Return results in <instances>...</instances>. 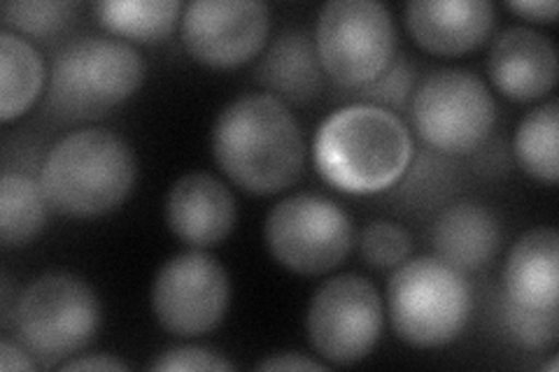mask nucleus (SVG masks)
Masks as SVG:
<instances>
[{"mask_svg": "<svg viewBox=\"0 0 559 372\" xmlns=\"http://www.w3.org/2000/svg\"><path fill=\"white\" fill-rule=\"evenodd\" d=\"M213 156L236 187L254 196H273L301 177L306 145L299 121L283 100L245 94L217 115Z\"/></svg>", "mask_w": 559, "mask_h": 372, "instance_id": "1", "label": "nucleus"}, {"mask_svg": "<svg viewBox=\"0 0 559 372\" xmlns=\"http://www.w3.org/2000/svg\"><path fill=\"white\" fill-rule=\"evenodd\" d=\"M411 158L413 137L404 119L366 103L331 112L312 137V161L322 180L353 196L388 191Z\"/></svg>", "mask_w": 559, "mask_h": 372, "instance_id": "2", "label": "nucleus"}, {"mask_svg": "<svg viewBox=\"0 0 559 372\" xmlns=\"http://www.w3.org/2000/svg\"><path fill=\"white\" fill-rule=\"evenodd\" d=\"M138 180L135 152L108 129L68 133L49 149L40 187L51 209L63 217L94 219L117 209Z\"/></svg>", "mask_w": 559, "mask_h": 372, "instance_id": "3", "label": "nucleus"}, {"mask_svg": "<svg viewBox=\"0 0 559 372\" xmlns=\"http://www.w3.org/2000/svg\"><path fill=\"white\" fill-rule=\"evenodd\" d=\"M145 80L140 51L112 35H86L51 61L47 105L61 119H98L129 100Z\"/></svg>", "mask_w": 559, "mask_h": 372, "instance_id": "4", "label": "nucleus"}, {"mask_svg": "<svg viewBox=\"0 0 559 372\" xmlns=\"http://www.w3.org/2000/svg\"><path fill=\"white\" fill-rule=\"evenodd\" d=\"M474 298L457 268L439 256H415L396 265L388 281V312L394 333L417 349L457 340L468 324Z\"/></svg>", "mask_w": 559, "mask_h": 372, "instance_id": "5", "label": "nucleus"}, {"mask_svg": "<svg viewBox=\"0 0 559 372\" xmlns=\"http://www.w3.org/2000/svg\"><path fill=\"white\" fill-rule=\"evenodd\" d=\"M100 319V300L82 277L49 271L16 298L12 324L35 361L57 365L92 345Z\"/></svg>", "mask_w": 559, "mask_h": 372, "instance_id": "6", "label": "nucleus"}, {"mask_svg": "<svg viewBox=\"0 0 559 372\" xmlns=\"http://www.w3.org/2000/svg\"><path fill=\"white\" fill-rule=\"evenodd\" d=\"M314 45L324 75L355 92L394 61L396 26L380 0H329L314 24Z\"/></svg>", "mask_w": 559, "mask_h": 372, "instance_id": "7", "label": "nucleus"}, {"mask_svg": "<svg viewBox=\"0 0 559 372\" xmlns=\"http://www.w3.org/2000/svg\"><path fill=\"white\" fill-rule=\"evenodd\" d=\"M264 238L273 259L287 271L324 275L353 252L355 228L338 203L301 191L271 207Z\"/></svg>", "mask_w": 559, "mask_h": 372, "instance_id": "8", "label": "nucleus"}, {"mask_svg": "<svg viewBox=\"0 0 559 372\" xmlns=\"http://www.w3.org/2000/svg\"><path fill=\"white\" fill-rule=\"evenodd\" d=\"M411 117L419 137L433 149L468 154L492 133L497 103L476 73L441 68L413 92Z\"/></svg>", "mask_w": 559, "mask_h": 372, "instance_id": "9", "label": "nucleus"}, {"mask_svg": "<svg viewBox=\"0 0 559 372\" xmlns=\"http://www.w3.org/2000/svg\"><path fill=\"white\" fill-rule=\"evenodd\" d=\"M382 326V298L373 281L361 275H336L322 281L306 314L312 349L334 365H353L369 357Z\"/></svg>", "mask_w": 559, "mask_h": 372, "instance_id": "10", "label": "nucleus"}, {"mask_svg": "<svg viewBox=\"0 0 559 372\" xmlns=\"http://www.w3.org/2000/svg\"><path fill=\"white\" fill-rule=\"evenodd\" d=\"M229 303V273L203 250L175 254L154 277V316L164 331L178 338H197L217 328Z\"/></svg>", "mask_w": 559, "mask_h": 372, "instance_id": "11", "label": "nucleus"}, {"mask_svg": "<svg viewBox=\"0 0 559 372\" xmlns=\"http://www.w3.org/2000/svg\"><path fill=\"white\" fill-rule=\"evenodd\" d=\"M182 43L199 63L236 68L264 49L271 10L261 0H194L180 20Z\"/></svg>", "mask_w": 559, "mask_h": 372, "instance_id": "12", "label": "nucleus"}, {"mask_svg": "<svg viewBox=\"0 0 559 372\" xmlns=\"http://www.w3.org/2000/svg\"><path fill=\"white\" fill-rule=\"evenodd\" d=\"M238 207L231 189L210 172H187L168 191L166 224L194 250H207L231 236Z\"/></svg>", "mask_w": 559, "mask_h": 372, "instance_id": "13", "label": "nucleus"}, {"mask_svg": "<svg viewBox=\"0 0 559 372\" xmlns=\"http://www.w3.org/2000/svg\"><path fill=\"white\" fill-rule=\"evenodd\" d=\"M489 80L518 103L544 98L557 84V49L548 35L534 28L511 26L501 31L487 59Z\"/></svg>", "mask_w": 559, "mask_h": 372, "instance_id": "14", "label": "nucleus"}, {"mask_svg": "<svg viewBox=\"0 0 559 372\" xmlns=\"http://www.w3.org/2000/svg\"><path fill=\"white\" fill-rule=\"evenodd\" d=\"M489 0H413L406 26L415 43L439 57H460L480 47L495 28Z\"/></svg>", "mask_w": 559, "mask_h": 372, "instance_id": "15", "label": "nucleus"}, {"mask_svg": "<svg viewBox=\"0 0 559 372\" xmlns=\"http://www.w3.org/2000/svg\"><path fill=\"white\" fill-rule=\"evenodd\" d=\"M254 80L285 105H308L322 92L324 68L314 35L304 28H283L261 55Z\"/></svg>", "mask_w": 559, "mask_h": 372, "instance_id": "16", "label": "nucleus"}, {"mask_svg": "<svg viewBox=\"0 0 559 372\" xmlns=\"http://www.w3.org/2000/svg\"><path fill=\"white\" fill-rule=\"evenodd\" d=\"M503 296L530 310H559V236L540 226L524 233L503 268Z\"/></svg>", "mask_w": 559, "mask_h": 372, "instance_id": "17", "label": "nucleus"}, {"mask_svg": "<svg viewBox=\"0 0 559 372\" xmlns=\"http://www.w3.org/2000/svg\"><path fill=\"white\" fill-rule=\"evenodd\" d=\"M433 252L460 273L480 271L501 244V226L495 212L476 201L448 205L431 228Z\"/></svg>", "mask_w": 559, "mask_h": 372, "instance_id": "18", "label": "nucleus"}, {"mask_svg": "<svg viewBox=\"0 0 559 372\" xmlns=\"http://www.w3.org/2000/svg\"><path fill=\"white\" fill-rule=\"evenodd\" d=\"M40 51L12 31H0V119L22 117L45 84Z\"/></svg>", "mask_w": 559, "mask_h": 372, "instance_id": "19", "label": "nucleus"}, {"mask_svg": "<svg viewBox=\"0 0 559 372\" xmlns=\"http://www.w3.org/2000/svg\"><path fill=\"white\" fill-rule=\"evenodd\" d=\"M103 28L127 43H162L182 20L180 0H103L94 5Z\"/></svg>", "mask_w": 559, "mask_h": 372, "instance_id": "20", "label": "nucleus"}, {"mask_svg": "<svg viewBox=\"0 0 559 372\" xmlns=\"http://www.w3.org/2000/svg\"><path fill=\"white\" fill-rule=\"evenodd\" d=\"M47 199L43 187L22 172L0 177V242L5 250L24 247L47 224Z\"/></svg>", "mask_w": 559, "mask_h": 372, "instance_id": "21", "label": "nucleus"}, {"mask_svg": "<svg viewBox=\"0 0 559 372\" xmlns=\"http://www.w3.org/2000/svg\"><path fill=\"white\" fill-rule=\"evenodd\" d=\"M557 129H559V103L550 98L540 103L520 121L515 131L513 149L522 170L538 182L555 184L559 177L557 161Z\"/></svg>", "mask_w": 559, "mask_h": 372, "instance_id": "22", "label": "nucleus"}, {"mask_svg": "<svg viewBox=\"0 0 559 372\" xmlns=\"http://www.w3.org/2000/svg\"><path fill=\"white\" fill-rule=\"evenodd\" d=\"M73 12L75 3L68 0H8L0 5V20L5 31L49 40L66 28Z\"/></svg>", "mask_w": 559, "mask_h": 372, "instance_id": "23", "label": "nucleus"}, {"mask_svg": "<svg viewBox=\"0 0 559 372\" xmlns=\"http://www.w3.org/2000/svg\"><path fill=\"white\" fill-rule=\"evenodd\" d=\"M501 322L509 338L530 351H546L559 338V310H530L501 296Z\"/></svg>", "mask_w": 559, "mask_h": 372, "instance_id": "24", "label": "nucleus"}, {"mask_svg": "<svg viewBox=\"0 0 559 372\" xmlns=\"http://www.w3.org/2000/svg\"><path fill=\"white\" fill-rule=\"evenodd\" d=\"M357 244L361 259L378 271H394L396 265L408 261L413 254V238L408 230L384 219L366 224Z\"/></svg>", "mask_w": 559, "mask_h": 372, "instance_id": "25", "label": "nucleus"}, {"mask_svg": "<svg viewBox=\"0 0 559 372\" xmlns=\"http://www.w3.org/2000/svg\"><path fill=\"white\" fill-rule=\"evenodd\" d=\"M413 84H415V68L404 55H399L380 77H376L371 84H366L361 88H355V92L349 94H355L357 103L376 105V108L396 112V110H404L408 105Z\"/></svg>", "mask_w": 559, "mask_h": 372, "instance_id": "26", "label": "nucleus"}, {"mask_svg": "<svg viewBox=\"0 0 559 372\" xmlns=\"http://www.w3.org/2000/svg\"><path fill=\"white\" fill-rule=\"evenodd\" d=\"M150 370H236L231 361L219 357L217 351L205 347H173L159 353L150 365Z\"/></svg>", "mask_w": 559, "mask_h": 372, "instance_id": "27", "label": "nucleus"}, {"mask_svg": "<svg viewBox=\"0 0 559 372\" xmlns=\"http://www.w3.org/2000/svg\"><path fill=\"white\" fill-rule=\"evenodd\" d=\"M509 10L522 16V20H530L536 24H550L557 20L559 5L557 0H511Z\"/></svg>", "mask_w": 559, "mask_h": 372, "instance_id": "28", "label": "nucleus"}, {"mask_svg": "<svg viewBox=\"0 0 559 372\" xmlns=\"http://www.w3.org/2000/svg\"><path fill=\"white\" fill-rule=\"evenodd\" d=\"M0 368L5 372L35 370V361L31 359V351L22 343H12L5 338L0 343Z\"/></svg>", "mask_w": 559, "mask_h": 372, "instance_id": "29", "label": "nucleus"}, {"mask_svg": "<svg viewBox=\"0 0 559 372\" xmlns=\"http://www.w3.org/2000/svg\"><path fill=\"white\" fill-rule=\"evenodd\" d=\"M326 365L320 361H312L304 353H277L257 363V370H324Z\"/></svg>", "mask_w": 559, "mask_h": 372, "instance_id": "30", "label": "nucleus"}, {"mask_svg": "<svg viewBox=\"0 0 559 372\" xmlns=\"http://www.w3.org/2000/svg\"><path fill=\"white\" fill-rule=\"evenodd\" d=\"M61 370H129V365L124 361H119L115 357H110V353H96V357H82V359H73V361H66L61 363Z\"/></svg>", "mask_w": 559, "mask_h": 372, "instance_id": "31", "label": "nucleus"}]
</instances>
